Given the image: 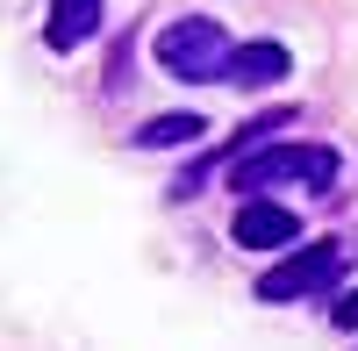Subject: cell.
<instances>
[{
	"mask_svg": "<svg viewBox=\"0 0 358 351\" xmlns=\"http://www.w3.org/2000/svg\"><path fill=\"white\" fill-rule=\"evenodd\" d=\"M330 323H337V330H358V294H344V301L330 308Z\"/></svg>",
	"mask_w": 358,
	"mask_h": 351,
	"instance_id": "ba28073f",
	"label": "cell"
},
{
	"mask_svg": "<svg viewBox=\"0 0 358 351\" xmlns=\"http://www.w3.org/2000/svg\"><path fill=\"white\" fill-rule=\"evenodd\" d=\"M287 79V43L258 36V43H236L229 57V86H280Z\"/></svg>",
	"mask_w": 358,
	"mask_h": 351,
	"instance_id": "8992f818",
	"label": "cell"
},
{
	"mask_svg": "<svg viewBox=\"0 0 358 351\" xmlns=\"http://www.w3.org/2000/svg\"><path fill=\"white\" fill-rule=\"evenodd\" d=\"M229 57H236V43H229V29L215 15H179V22L158 29V65L172 79H194V86L229 79Z\"/></svg>",
	"mask_w": 358,
	"mask_h": 351,
	"instance_id": "7a4b0ae2",
	"label": "cell"
},
{
	"mask_svg": "<svg viewBox=\"0 0 358 351\" xmlns=\"http://www.w3.org/2000/svg\"><path fill=\"white\" fill-rule=\"evenodd\" d=\"M201 129H208L201 115H158V122H143V129H136V143H143V151H158V143L172 151V143H194Z\"/></svg>",
	"mask_w": 358,
	"mask_h": 351,
	"instance_id": "52a82bcc",
	"label": "cell"
},
{
	"mask_svg": "<svg viewBox=\"0 0 358 351\" xmlns=\"http://www.w3.org/2000/svg\"><path fill=\"white\" fill-rule=\"evenodd\" d=\"M337 172H344V158L330 151V143H265V151L229 165V187L244 201H273V187H315V194H330Z\"/></svg>",
	"mask_w": 358,
	"mask_h": 351,
	"instance_id": "6da1fadb",
	"label": "cell"
},
{
	"mask_svg": "<svg viewBox=\"0 0 358 351\" xmlns=\"http://www.w3.org/2000/svg\"><path fill=\"white\" fill-rule=\"evenodd\" d=\"M344 273V251L337 244H301V251H287L273 273L258 280V301H315V294H330Z\"/></svg>",
	"mask_w": 358,
	"mask_h": 351,
	"instance_id": "3957f363",
	"label": "cell"
},
{
	"mask_svg": "<svg viewBox=\"0 0 358 351\" xmlns=\"http://www.w3.org/2000/svg\"><path fill=\"white\" fill-rule=\"evenodd\" d=\"M101 15H108V0H50L43 43H50V50H79L86 36H101Z\"/></svg>",
	"mask_w": 358,
	"mask_h": 351,
	"instance_id": "5b68a950",
	"label": "cell"
},
{
	"mask_svg": "<svg viewBox=\"0 0 358 351\" xmlns=\"http://www.w3.org/2000/svg\"><path fill=\"white\" fill-rule=\"evenodd\" d=\"M229 237L244 251H273V244H294L301 237V222H294V208H280V201H244L229 222Z\"/></svg>",
	"mask_w": 358,
	"mask_h": 351,
	"instance_id": "277c9868",
	"label": "cell"
}]
</instances>
